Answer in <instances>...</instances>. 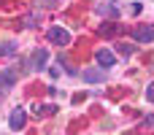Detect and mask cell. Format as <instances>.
<instances>
[{
  "label": "cell",
  "mask_w": 154,
  "mask_h": 135,
  "mask_svg": "<svg viewBox=\"0 0 154 135\" xmlns=\"http://www.w3.org/2000/svg\"><path fill=\"white\" fill-rule=\"evenodd\" d=\"M119 51H122V54H133V51H135V46H130V43H122V46H119Z\"/></svg>",
  "instance_id": "obj_11"
},
{
  "label": "cell",
  "mask_w": 154,
  "mask_h": 135,
  "mask_svg": "<svg viewBox=\"0 0 154 135\" xmlns=\"http://www.w3.org/2000/svg\"><path fill=\"white\" fill-rule=\"evenodd\" d=\"M114 27H116V22H108V24H103V27H100V32H103V35H108Z\"/></svg>",
  "instance_id": "obj_10"
},
{
  "label": "cell",
  "mask_w": 154,
  "mask_h": 135,
  "mask_svg": "<svg viewBox=\"0 0 154 135\" xmlns=\"http://www.w3.org/2000/svg\"><path fill=\"white\" fill-rule=\"evenodd\" d=\"M57 111V106H35V116H49V114H54Z\"/></svg>",
  "instance_id": "obj_8"
},
{
  "label": "cell",
  "mask_w": 154,
  "mask_h": 135,
  "mask_svg": "<svg viewBox=\"0 0 154 135\" xmlns=\"http://www.w3.org/2000/svg\"><path fill=\"white\" fill-rule=\"evenodd\" d=\"M41 3H43V5H51V8H57V5H60V0H41Z\"/></svg>",
  "instance_id": "obj_15"
},
{
  "label": "cell",
  "mask_w": 154,
  "mask_h": 135,
  "mask_svg": "<svg viewBox=\"0 0 154 135\" xmlns=\"http://www.w3.org/2000/svg\"><path fill=\"white\" fill-rule=\"evenodd\" d=\"M97 11H100V14H116V8H114V5H100Z\"/></svg>",
  "instance_id": "obj_12"
},
{
  "label": "cell",
  "mask_w": 154,
  "mask_h": 135,
  "mask_svg": "<svg viewBox=\"0 0 154 135\" xmlns=\"http://www.w3.org/2000/svg\"><path fill=\"white\" fill-rule=\"evenodd\" d=\"M46 62H49L46 49H35V51L30 54V60H27V68H30V70H43V68H46Z\"/></svg>",
  "instance_id": "obj_1"
},
{
  "label": "cell",
  "mask_w": 154,
  "mask_h": 135,
  "mask_svg": "<svg viewBox=\"0 0 154 135\" xmlns=\"http://www.w3.org/2000/svg\"><path fill=\"white\" fill-rule=\"evenodd\" d=\"M146 97H149V103H154V81L149 84V89H146Z\"/></svg>",
  "instance_id": "obj_13"
},
{
  "label": "cell",
  "mask_w": 154,
  "mask_h": 135,
  "mask_svg": "<svg viewBox=\"0 0 154 135\" xmlns=\"http://www.w3.org/2000/svg\"><path fill=\"white\" fill-rule=\"evenodd\" d=\"M81 76H84L87 84H103V81H106V70H103V68H87Z\"/></svg>",
  "instance_id": "obj_4"
},
{
  "label": "cell",
  "mask_w": 154,
  "mask_h": 135,
  "mask_svg": "<svg viewBox=\"0 0 154 135\" xmlns=\"http://www.w3.org/2000/svg\"><path fill=\"white\" fill-rule=\"evenodd\" d=\"M49 43H54V46H68V43H70V32L62 30V27H51V30H49Z\"/></svg>",
  "instance_id": "obj_2"
},
{
  "label": "cell",
  "mask_w": 154,
  "mask_h": 135,
  "mask_svg": "<svg viewBox=\"0 0 154 135\" xmlns=\"http://www.w3.org/2000/svg\"><path fill=\"white\" fill-rule=\"evenodd\" d=\"M133 38H135V43H152L154 41V24H141V27H135Z\"/></svg>",
  "instance_id": "obj_3"
},
{
  "label": "cell",
  "mask_w": 154,
  "mask_h": 135,
  "mask_svg": "<svg viewBox=\"0 0 154 135\" xmlns=\"http://www.w3.org/2000/svg\"><path fill=\"white\" fill-rule=\"evenodd\" d=\"M24 122H27L24 108H14V111H11V116H8V127H11V130H22V127H24Z\"/></svg>",
  "instance_id": "obj_5"
},
{
  "label": "cell",
  "mask_w": 154,
  "mask_h": 135,
  "mask_svg": "<svg viewBox=\"0 0 154 135\" xmlns=\"http://www.w3.org/2000/svg\"><path fill=\"white\" fill-rule=\"evenodd\" d=\"M22 24H24V27H35V14H32V16H27Z\"/></svg>",
  "instance_id": "obj_14"
},
{
  "label": "cell",
  "mask_w": 154,
  "mask_h": 135,
  "mask_svg": "<svg viewBox=\"0 0 154 135\" xmlns=\"http://www.w3.org/2000/svg\"><path fill=\"white\" fill-rule=\"evenodd\" d=\"M16 78H19L16 70H3V73H0V89H11V87L16 84Z\"/></svg>",
  "instance_id": "obj_7"
},
{
  "label": "cell",
  "mask_w": 154,
  "mask_h": 135,
  "mask_svg": "<svg viewBox=\"0 0 154 135\" xmlns=\"http://www.w3.org/2000/svg\"><path fill=\"white\" fill-rule=\"evenodd\" d=\"M0 54H16V43H14V41L0 43Z\"/></svg>",
  "instance_id": "obj_9"
},
{
  "label": "cell",
  "mask_w": 154,
  "mask_h": 135,
  "mask_svg": "<svg viewBox=\"0 0 154 135\" xmlns=\"http://www.w3.org/2000/svg\"><path fill=\"white\" fill-rule=\"evenodd\" d=\"M95 60H97V65H100L103 70H108V68L116 62V57H114L108 49H97V51H95Z\"/></svg>",
  "instance_id": "obj_6"
}]
</instances>
